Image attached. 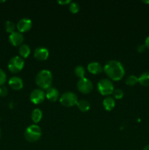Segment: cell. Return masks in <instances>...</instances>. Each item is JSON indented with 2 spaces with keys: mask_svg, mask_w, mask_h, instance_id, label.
I'll list each match as a JSON object with an SVG mask.
<instances>
[{
  "mask_svg": "<svg viewBox=\"0 0 149 150\" xmlns=\"http://www.w3.org/2000/svg\"><path fill=\"white\" fill-rule=\"evenodd\" d=\"M8 94V89L4 86H0V96L5 97Z\"/></svg>",
  "mask_w": 149,
  "mask_h": 150,
  "instance_id": "obj_26",
  "label": "cell"
},
{
  "mask_svg": "<svg viewBox=\"0 0 149 150\" xmlns=\"http://www.w3.org/2000/svg\"><path fill=\"white\" fill-rule=\"evenodd\" d=\"M77 87L79 92L83 94H89L93 90L92 82L86 78L79 79L77 83Z\"/></svg>",
  "mask_w": 149,
  "mask_h": 150,
  "instance_id": "obj_7",
  "label": "cell"
},
{
  "mask_svg": "<svg viewBox=\"0 0 149 150\" xmlns=\"http://www.w3.org/2000/svg\"><path fill=\"white\" fill-rule=\"evenodd\" d=\"M58 3L60 4H63V5H64V4H70L71 3V1L70 0H59V1H58Z\"/></svg>",
  "mask_w": 149,
  "mask_h": 150,
  "instance_id": "obj_28",
  "label": "cell"
},
{
  "mask_svg": "<svg viewBox=\"0 0 149 150\" xmlns=\"http://www.w3.org/2000/svg\"><path fill=\"white\" fill-rule=\"evenodd\" d=\"M4 1H0V3H2V2H4Z\"/></svg>",
  "mask_w": 149,
  "mask_h": 150,
  "instance_id": "obj_33",
  "label": "cell"
},
{
  "mask_svg": "<svg viewBox=\"0 0 149 150\" xmlns=\"http://www.w3.org/2000/svg\"><path fill=\"white\" fill-rule=\"evenodd\" d=\"M76 105L78 108V109L83 111V112H86L91 108L90 103L86 100H80L77 101Z\"/></svg>",
  "mask_w": 149,
  "mask_h": 150,
  "instance_id": "obj_17",
  "label": "cell"
},
{
  "mask_svg": "<svg viewBox=\"0 0 149 150\" xmlns=\"http://www.w3.org/2000/svg\"><path fill=\"white\" fill-rule=\"evenodd\" d=\"M87 69L89 73L94 75L99 74L103 70L102 66L99 62H92L89 63L87 66Z\"/></svg>",
  "mask_w": 149,
  "mask_h": 150,
  "instance_id": "obj_14",
  "label": "cell"
},
{
  "mask_svg": "<svg viewBox=\"0 0 149 150\" xmlns=\"http://www.w3.org/2000/svg\"><path fill=\"white\" fill-rule=\"evenodd\" d=\"M32 26V21L29 18H22L18 21V22L16 24V28L18 31L20 33L26 32L29 30H30Z\"/></svg>",
  "mask_w": 149,
  "mask_h": 150,
  "instance_id": "obj_9",
  "label": "cell"
},
{
  "mask_svg": "<svg viewBox=\"0 0 149 150\" xmlns=\"http://www.w3.org/2000/svg\"><path fill=\"white\" fill-rule=\"evenodd\" d=\"M8 84L14 90H20L23 87V81L18 76H13L8 81Z\"/></svg>",
  "mask_w": 149,
  "mask_h": 150,
  "instance_id": "obj_12",
  "label": "cell"
},
{
  "mask_svg": "<svg viewBox=\"0 0 149 150\" xmlns=\"http://www.w3.org/2000/svg\"><path fill=\"white\" fill-rule=\"evenodd\" d=\"M138 83L143 86H149V72L142 73L138 78Z\"/></svg>",
  "mask_w": 149,
  "mask_h": 150,
  "instance_id": "obj_18",
  "label": "cell"
},
{
  "mask_svg": "<svg viewBox=\"0 0 149 150\" xmlns=\"http://www.w3.org/2000/svg\"><path fill=\"white\" fill-rule=\"evenodd\" d=\"M69 10L72 13H77L80 10V5L77 2H72L69 5Z\"/></svg>",
  "mask_w": 149,
  "mask_h": 150,
  "instance_id": "obj_23",
  "label": "cell"
},
{
  "mask_svg": "<svg viewBox=\"0 0 149 150\" xmlns=\"http://www.w3.org/2000/svg\"><path fill=\"white\" fill-rule=\"evenodd\" d=\"M23 34L19 32L18 31H15L13 33L10 34L9 35V41L13 46H20L22 45V42H23Z\"/></svg>",
  "mask_w": 149,
  "mask_h": 150,
  "instance_id": "obj_10",
  "label": "cell"
},
{
  "mask_svg": "<svg viewBox=\"0 0 149 150\" xmlns=\"http://www.w3.org/2000/svg\"><path fill=\"white\" fill-rule=\"evenodd\" d=\"M1 129H0V139H1Z\"/></svg>",
  "mask_w": 149,
  "mask_h": 150,
  "instance_id": "obj_32",
  "label": "cell"
},
{
  "mask_svg": "<svg viewBox=\"0 0 149 150\" xmlns=\"http://www.w3.org/2000/svg\"><path fill=\"white\" fill-rule=\"evenodd\" d=\"M29 98H30V100L34 104H40L45 100V93L43 91V89H40V88L34 89L30 93Z\"/></svg>",
  "mask_w": 149,
  "mask_h": 150,
  "instance_id": "obj_8",
  "label": "cell"
},
{
  "mask_svg": "<svg viewBox=\"0 0 149 150\" xmlns=\"http://www.w3.org/2000/svg\"><path fill=\"white\" fill-rule=\"evenodd\" d=\"M143 3H145V4H149V1H143Z\"/></svg>",
  "mask_w": 149,
  "mask_h": 150,
  "instance_id": "obj_31",
  "label": "cell"
},
{
  "mask_svg": "<svg viewBox=\"0 0 149 150\" xmlns=\"http://www.w3.org/2000/svg\"><path fill=\"white\" fill-rule=\"evenodd\" d=\"M138 83V78L134 75H130L126 79V84L128 86H134Z\"/></svg>",
  "mask_w": 149,
  "mask_h": 150,
  "instance_id": "obj_20",
  "label": "cell"
},
{
  "mask_svg": "<svg viewBox=\"0 0 149 150\" xmlns=\"http://www.w3.org/2000/svg\"><path fill=\"white\" fill-rule=\"evenodd\" d=\"M74 73L79 79H83V78H85L86 70L83 66L78 65L74 68Z\"/></svg>",
  "mask_w": 149,
  "mask_h": 150,
  "instance_id": "obj_22",
  "label": "cell"
},
{
  "mask_svg": "<svg viewBox=\"0 0 149 150\" xmlns=\"http://www.w3.org/2000/svg\"><path fill=\"white\" fill-rule=\"evenodd\" d=\"M59 101L62 105L65 107H72L76 105L78 101L77 96L72 92H66L60 96Z\"/></svg>",
  "mask_w": 149,
  "mask_h": 150,
  "instance_id": "obj_6",
  "label": "cell"
},
{
  "mask_svg": "<svg viewBox=\"0 0 149 150\" xmlns=\"http://www.w3.org/2000/svg\"><path fill=\"white\" fill-rule=\"evenodd\" d=\"M32 120L34 123H38L39 122L41 121L42 118V112L39 108H34V109L32 111Z\"/></svg>",
  "mask_w": 149,
  "mask_h": 150,
  "instance_id": "obj_19",
  "label": "cell"
},
{
  "mask_svg": "<svg viewBox=\"0 0 149 150\" xmlns=\"http://www.w3.org/2000/svg\"><path fill=\"white\" fill-rule=\"evenodd\" d=\"M34 56L35 59L39 61H44L46 60L49 57V51L48 48L45 47H38L34 50Z\"/></svg>",
  "mask_w": 149,
  "mask_h": 150,
  "instance_id": "obj_11",
  "label": "cell"
},
{
  "mask_svg": "<svg viewBox=\"0 0 149 150\" xmlns=\"http://www.w3.org/2000/svg\"><path fill=\"white\" fill-rule=\"evenodd\" d=\"M97 89L102 95L108 96L112 94V92L115 89H114L113 83L110 79H101L98 83Z\"/></svg>",
  "mask_w": 149,
  "mask_h": 150,
  "instance_id": "obj_4",
  "label": "cell"
},
{
  "mask_svg": "<svg viewBox=\"0 0 149 150\" xmlns=\"http://www.w3.org/2000/svg\"><path fill=\"white\" fill-rule=\"evenodd\" d=\"M53 76L51 71L48 70H42L37 74L35 82L37 85L42 89H48L51 87Z\"/></svg>",
  "mask_w": 149,
  "mask_h": 150,
  "instance_id": "obj_2",
  "label": "cell"
},
{
  "mask_svg": "<svg viewBox=\"0 0 149 150\" xmlns=\"http://www.w3.org/2000/svg\"><path fill=\"white\" fill-rule=\"evenodd\" d=\"M18 51L19 54H20V57H21V58L25 59L27 58L29 56V54H30L31 48L28 45H26V44H22V45H20V47H19Z\"/></svg>",
  "mask_w": 149,
  "mask_h": 150,
  "instance_id": "obj_16",
  "label": "cell"
},
{
  "mask_svg": "<svg viewBox=\"0 0 149 150\" xmlns=\"http://www.w3.org/2000/svg\"><path fill=\"white\" fill-rule=\"evenodd\" d=\"M146 49V47L145 44H140V45H137V51L139 53H143Z\"/></svg>",
  "mask_w": 149,
  "mask_h": 150,
  "instance_id": "obj_27",
  "label": "cell"
},
{
  "mask_svg": "<svg viewBox=\"0 0 149 150\" xmlns=\"http://www.w3.org/2000/svg\"><path fill=\"white\" fill-rule=\"evenodd\" d=\"M24 67V60L20 56H15L12 57L8 62L7 67L8 70L13 73L20 72Z\"/></svg>",
  "mask_w": 149,
  "mask_h": 150,
  "instance_id": "obj_5",
  "label": "cell"
},
{
  "mask_svg": "<svg viewBox=\"0 0 149 150\" xmlns=\"http://www.w3.org/2000/svg\"><path fill=\"white\" fill-rule=\"evenodd\" d=\"M105 74L112 81H119L125 75L124 65L117 60H110L103 68Z\"/></svg>",
  "mask_w": 149,
  "mask_h": 150,
  "instance_id": "obj_1",
  "label": "cell"
},
{
  "mask_svg": "<svg viewBox=\"0 0 149 150\" xmlns=\"http://www.w3.org/2000/svg\"><path fill=\"white\" fill-rule=\"evenodd\" d=\"M124 91L121 89H115L112 92V95L115 99H121L124 97Z\"/></svg>",
  "mask_w": 149,
  "mask_h": 150,
  "instance_id": "obj_24",
  "label": "cell"
},
{
  "mask_svg": "<svg viewBox=\"0 0 149 150\" xmlns=\"http://www.w3.org/2000/svg\"><path fill=\"white\" fill-rule=\"evenodd\" d=\"M7 81V75L5 72L0 68V86H3Z\"/></svg>",
  "mask_w": 149,
  "mask_h": 150,
  "instance_id": "obj_25",
  "label": "cell"
},
{
  "mask_svg": "<svg viewBox=\"0 0 149 150\" xmlns=\"http://www.w3.org/2000/svg\"><path fill=\"white\" fill-rule=\"evenodd\" d=\"M145 45L146 48L149 49V36L147 37L145 40Z\"/></svg>",
  "mask_w": 149,
  "mask_h": 150,
  "instance_id": "obj_29",
  "label": "cell"
},
{
  "mask_svg": "<svg viewBox=\"0 0 149 150\" xmlns=\"http://www.w3.org/2000/svg\"><path fill=\"white\" fill-rule=\"evenodd\" d=\"M143 150H149V144L146 145V146L143 148Z\"/></svg>",
  "mask_w": 149,
  "mask_h": 150,
  "instance_id": "obj_30",
  "label": "cell"
},
{
  "mask_svg": "<svg viewBox=\"0 0 149 150\" xmlns=\"http://www.w3.org/2000/svg\"><path fill=\"white\" fill-rule=\"evenodd\" d=\"M45 97L48 100L51 102H56L59 98V92L55 87H50L47 89Z\"/></svg>",
  "mask_w": 149,
  "mask_h": 150,
  "instance_id": "obj_13",
  "label": "cell"
},
{
  "mask_svg": "<svg viewBox=\"0 0 149 150\" xmlns=\"http://www.w3.org/2000/svg\"><path fill=\"white\" fill-rule=\"evenodd\" d=\"M42 136V130L37 125H31L26 128L24 138L27 142L33 143L39 140Z\"/></svg>",
  "mask_w": 149,
  "mask_h": 150,
  "instance_id": "obj_3",
  "label": "cell"
},
{
  "mask_svg": "<svg viewBox=\"0 0 149 150\" xmlns=\"http://www.w3.org/2000/svg\"><path fill=\"white\" fill-rule=\"evenodd\" d=\"M102 105H103V107L106 111H112L115 105V101L113 98L108 96L104 99Z\"/></svg>",
  "mask_w": 149,
  "mask_h": 150,
  "instance_id": "obj_15",
  "label": "cell"
},
{
  "mask_svg": "<svg viewBox=\"0 0 149 150\" xmlns=\"http://www.w3.org/2000/svg\"><path fill=\"white\" fill-rule=\"evenodd\" d=\"M16 26L14 22L11 21H7L5 23V30L6 32L8 33L12 34L14 32H15Z\"/></svg>",
  "mask_w": 149,
  "mask_h": 150,
  "instance_id": "obj_21",
  "label": "cell"
}]
</instances>
